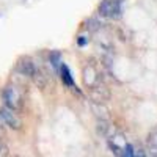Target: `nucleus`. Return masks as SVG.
Here are the masks:
<instances>
[{
    "label": "nucleus",
    "mask_w": 157,
    "mask_h": 157,
    "mask_svg": "<svg viewBox=\"0 0 157 157\" xmlns=\"http://www.w3.org/2000/svg\"><path fill=\"white\" fill-rule=\"evenodd\" d=\"M6 154V148H3L2 145H0V155H5Z\"/></svg>",
    "instance_id": "ddd939ff"
},
{
    "label": "nucleus",
    "mask_w": 157,
    "mask_h": 157,
    "mask_svg": "<svg viewBox=\"0 0 157 157\" xmlns=\"http://www.w3.org/2000/svg\"><path fill=\"white\" fill-rule=\"evenodd\" d=\"M99 25H101V24H99L94 17L88 19V29H90V30H93V32H94V30H98V29H99Z\"/></svg>",
    "instance_id": "9d476101"
},
{
    "label": "nucleus",
    "mask_w": 157,
    "mask_h": 157,
    "mask_svg": "<svg viewBox=\"0 0 157 157\" xmlns=\"http://www.w3.org/2000/svg\"><path fill=\"white\" fill-rule=\"evenodd\" d=\"M121 2H123V0H121Z\"/></svg>",
    "instance_id": "2eb2a0df"
},
{
    "label": "nucleus",
    "mask_w": 157,
    "mask_h": 157,
    "mask_svg": "<svg viewBox=\"0 0 157 157\" xmlns=\"http://www.w3.org/2000/svg\"><path fill=\"white\" fill-rule=\"evenodd\" d=\"M60 64H61V54L58 50H54L49 54V66L54 69V72L57 74L60 69Z\"/></svg>",
    "instance_id": "39448f33"
},
{
    "label": "nucleus",
    "mask_w": 157,
    "mask_h": 157,
    "mask_svg": "<svg viewBox=\"0 0 157 157\" xmlns=\"http://www.w3.org/2000/svg\"><path fill=\"white\" fill-rule=\"evenodd\" d=\"M98 134H102V135H105L107 134V130L110 129V126H109V123H107V120H99L98 121Z\"/></svg>",
    "instance_id": "6e6552de"
},
{
    "label": "nucleus",
    "mask_w": 157,
    "mask_h": 157,
    "mask_svg": "<svg viewBox=\"0 0 157 157\" xmlns=\"http://www.w3.org/2000/svg\"><path fill=\"white\" fill-rule=\"evenodd\" d=\"M17 71L21 72V75L24 77H33L35 71H36V64L30 60V58H22L17 63Z\"/></svg>",
    "instance_id": "7ed1b4c3"
},
{
    "label": "nucleus",
    "mask_w": 157,
    "mask_h": 157,
    "mask_svg": "<svg viewBox=\"0 0 157 157\" xmlns=\"http://www.w3.org/2000/svg\"><path fill=\"white\" fill-rule=\"evenodd\" d=\"M58 72H60V77H61L63 85H66V86H69V88H74V86H75L74 78H72V75H71V71H69V68H68V64H66V63H63V61H61Z\"/></svg>",
    "instance_id": "20e7f679"
},
{
    "label": "nucleus",
    "mask_w": 157,
    "mask_h": 157,
    "mask_svg": "<svg viewBox=\"0 0 157 157\" xmlns=\"http://www.w3.org/2000/svg\"><path fill=\"white\" fill-rule=\"evenodd\" d=\"M112 5H113V0H102L99 5V16L101 17H110Z\"/></svg>",
    "instance_id": "0eeeda50"
},
{
    "label": "nucleus",
    "mask_w": 157,
    "mask_h": 157,
    "mask_svg": "<svg viewBox=\"0 0 157 157\" xmlns=\"http://www.w3.org/2000/svg\"><path fill=\"white\" fill-rule=\"evenodd\" d=\"M123 155H126V157H134L135 155L134 146L130 145V143H126V145L123 146Z\"/></svg>",
    "instance_id": "1a4fd4ad"
},
{
    "label": "nucleus",
    "mask_w": 157,
    "mask_h": 157,
    "mask_svg": "<svg viewBox=\"0 0 157 157\" xmlns=\"http://www.w3.org/2000/svg\"><path fill=\"white\" fill-rule=\"evenodd\" d=\"M91 109H93V112L96 113L99 120H109V110L102 105V102H94L91 105Z\"/></svg>",
    "instance_id": "423d86ee"
},
{
    "label": "nucleus",
    "mask_w": 157,
    "mask_h": 157,
    "mask_svg": "<svg viewBox=\"0 0 157 157\" xmlns=\"http://www.w3.org/2000/svg\"><path fill=\"white\" fill-rule=\"evenodd\" d=\"M88 41H90V38L85 36V35H82V36L77 38V46H78V47H83V46L88 44Z\"/></svg>",
    "instance_id": "9b49d317"
},
{
    "label": "nucleus",
    "mask_w": 157,
    "mask_h": 157,
    "mask_svg": "<svg viewBox=\"0 0 157 157\" xmlns=\"http://www.w3.org/2000/svg\"><path fill=\"white\" fill-rule=\"evenodd\" d=\"M2 102L5 107L14 110V112H19L22 109V94L19 93V90L14 85L6 86L2 91Z\"/></svg>",
    "instance_id": "f257e3e1"
},
{
    "label": "nucleus",
    "mask_w": 157,
    "mask_h": 157,
    "mask_svg": "<svg viewBox=\"0 0 157 157\" xmlns=\"http://www.w3.org/2000/svg\"><path fill=\"white\" fill-rule=\"evenodd\" d=\"M3 127H5V123L2 121V118H0V134L3 132Z\"/></svg>",
    "instance_id": "4468645a"
},
{
    "label": "nucleus",
    "mask_w": 157,
    "mask_h": 157,
    "mask_svg": "<svg viewBox=\"0 0 157 157\" xmlns=\"http://www.w3.org/2000/svg\"><path fill=\"white\" fill-rule=\"evenodd\" d=\"M0 118H2V121L5 123V126H8L10 129L19 130L22 127V120L17 116V113L14 110L5 107V105L0 109Z\"/></svg>",
    "instance_id": "f03ea898"
},
{
    "label": "nucleus",
    "mask_w": 157,
    "mask_h": 157,
    "mask_svg": "<svg viewBox=\"0 0 157 157\" xmlns=\"http://www.w3.org/2000/svg\"><path fill=\"white\" fill-rule=\"evenodd\" d=\"M148 145L157 148V132H152V134L149 135V138H148Z\"/></svg>",
    "instance_id": "f8f14e48"
}]
</instances>
